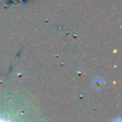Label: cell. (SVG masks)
Wrapping results in <instances>:
<instances>
[{"label":"cell","instance_id":"6da1fadb","mask_svg":"<svg viewBox=\"0 0 122 122\" xmlns=\"http://www.w3.org/2000/svg\"><path fill=\"white\" fill-rule=\"evenodd\" d=\"M96 83V85H98V86H101L102 85V83H101V80H95V84Z\"/></svg>","mask_w":122,"mask_h":122}]
</instances>
